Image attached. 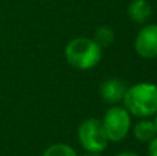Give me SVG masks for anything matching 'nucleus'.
<instances>
[{
  "label": "nucleus",
  "mask_w": 157,
  "mask_h": 156,
  "mask_svg": "<svg viewBox=\"0 0 157 156\" xmlns=\"http://www.w3.org/2000/svg\"><path fill=\"white\" fill-rule=\"evenodd\" d=\"M121 102L131 116L138 119L152 118L157 112V84L142 82L128 86Z\"/></svg>",
  "instance_id": "nucleus-1"
},
{
  "label": "nucleus",
  "mask_w": 157,
  "mask_h": 156,
  "mask_svg": "<svg viewBox=\"0 0 157 156\" xmlns=\"http://www.w3.org/2000/svg\"><path fill=\"white\" fill-rule=\"evenodd\" d=\"M65 58L73 68L90 71L101 62L102 49L91 37H75L66 44Z\"/></svg>",
  "instance_id": "nucleus-2"
},
{
  "label": "nucleus",
  "mask_w": 157,
  "mask_h": 156,
  "mask_svg": "<svg viewBox=\"0 0 157 156\" xmlns=\"http://www.w3.org/2000/svg\"><path fill=\"white\" fill-rule=\"evenodd\" d=\"M109 142H120L128 135L132 126V116L121 105H112L101 119Z\"/></svg>",
  "instance_id": "nucleus-3"
},
{
  "label": "nucleus",
  "mask_w": 157,
  "mask_h": 156,
  "mask_svg": "<svg viewBox=\"0 0 157 156\" xmlns=\"http://www.w3.org/2000/svg\"><path fill=\"white\" fill-rule=\"evenodd\" d=\"M77 138L80 145L87 152H103L108 148V135L102 126L101 119L90 118L78 124Z\"/></svg>",
  "instance_id": "nucleus-4"
},
{
  "label": "nucleus",
  "mask_w": 157,
  "mask_h": 156,
  "mask_svg": "<svg viewBox=\"0 0 157 156\" xmlns=\"http://www.w3.org/2000/svg\"><path fill=\"white\" fill-rule=\"evenodd\" d=\"M134 49L144 60L157 58V24H146L139 29L134 40Z\"/></svg>",
  "instance_id": "nucleus-5"
},
{
  "label": "nucleus",
  "mask_w": 157,
  "mask_h": 156,
  "mask_svg": "<svg viewBox=\"0 0 157 156\" xmlns=\"http://www.w3.org/2000/svg\"><path fill=\"white\" fill-rule=\"evenodd\" d=\"M128 86L124 80L117 79V77H109L105 82H102L99 87L101 98L110 105H117L123 101L124 94L127 91Z\"/></svg>",
  "instance_id": "nucleus-6"
},
{
  "label": "nucleus",
  "mask_w": 157,
  "mask_h": 156,
  "mask_svg": "<svg viewBox=\"0 0 157 156\" xmlns=\"http://www.w3.org/2000/svg\"><path fill=\"white\" fill-rule=\"evenodd\" d=\"M127 15L135 24H146L152 15V6L147 0H132L127 7Z\"/></svg>",
  "instance_id": "nucleus-7"
},
{
  "label": "nucleus",
  "mask_w": 157,
  "mask_h": 156,
  "mask_svg": "<svg viewBox=\"0 0 157 156\" xmlns=\"http://www.w3.org/2000/svg\"><path fill=\"white\" fill-rule=\"evenodd\" d=\"M131 130H132V134L135 137V140H138L139 142H144V144L150 142L157 135L155 122L150 120V118L139 119L135 124L131 126Z\"/></svg>",
  "instance_id": "nucleus-8"
},
{
  "label": "nucleus",
  "mask_w": 157,
  "mask_h": 156,
  "mask_svg": "<svg viewBox=\"0 0 157 156\" xmlns=\"http://www.w3.org/2000/svg\"><path fill=\"white\" fill-rule=\"evenodd\" d=\"M92 39H94L95 43H97L102 50L108 49V47L112 46V43L114 41V32L110 26L103 25V26H99L97 30H95V35Z\"/></svg>",
  "instance_id": "nucleus-9"
},
{
  "label": "nucleus",
  "mask_w": 157,
  "mask_h": 156,
  "mask_svg": "<svg viewBox=\"0 0 157 156\" xmlns=\"http://www.w3.org/2000/svg\"><path fill=\"white\" fill-rule=\"evenodd\" d=\"M41 156H78L77 152L71 145L63 142H57L50 145Z\"/></svg>",
  "instance_id": "nucleus-10"
},
{
  "label": "nucleus",
  "mask_w": 157,
  "mask_h": 156,
  "mask_svg": "<svg viewBox=\"0 0 157 156\" xmlns=\"http://www.w3.org/2000/svg\"><path fill=\"white\" fill-rule=\"evenodd\" d=\"M147 156H157V135L147 142Z\"/></svg>",
  "instance_id": "nucleus-11"
},
{
  "label": "nucleus",
  "mask_w": 157,
  "mask_h": 156,
  "mask_svg": "<svg viewBox=\"0 0 157 156\" xmlns=\"http://www.w3.org/2000/svg\"><path fill=\"white\" fill-rule=\"evenodd\" d=\"M114 156H139V155L135 154V152H120V154H117Z\"/></svg>",
  "instance_id": "nucleus-12"
},
{
  "label": "nucleus",
  "mask_w": 157,
  "mask_h": 156,
  "mask_svg": "<svg viewBox=\"0 0 157 156\" xmlns=\"http://www.w3.org/2000/svg\"><path fill=\"white\" fill-rule=\"evenodd\" d=\"M83 156H101L99 152H87L86 151V154H84Z\"/></svg>",
  "instance_id": "nucleus-13"
},
{
  "label": "nucleus",
  "mask_w": 157,
  "mask_h": 156,
  "mask_svg": "<svg viewBox=\"0 0 157 156\" xmlns=\"http://www.w3.org/2000/svg\"><path fill=\"white\" fill-rule=\"evenodd\" d=\"M153 122H155V126H156V130H157V112L155 115V120H153Z\"/></svg>",
  "instance_id": "nucleus-14"
}]
</instances>
